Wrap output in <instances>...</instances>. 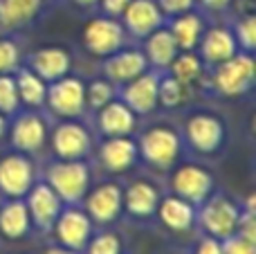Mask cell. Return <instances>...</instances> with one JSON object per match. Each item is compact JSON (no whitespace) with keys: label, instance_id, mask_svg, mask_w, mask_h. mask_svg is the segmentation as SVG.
<instances>
[{"label":"cell","instance_id":"cell-5","mask_svg":"<svg viewBox=\"0 0 256 254\" xmlns=\"http://www.w3.org/2000/svg\"><path fill=\"white\" fill-rule=\"evenodd\" d=\"M178 135L166 128H153L144 135L142 140V151H144L146 160L153 162L155 166H168L178 156Z\"/></svg>","mask_w":256,"mask_h":254},{"label":"cell","instance_id":"cell-1","mask_svg":"<svg viewBox=\"0 0 256 254\" xmlns=\"http://www.w3.org/2000/svg\"><path fill=\"white\" fill-rule=\"evenodd\" d=\"M50 187L68 202L79 200L88 187V169L79 162H63L50 169Z\"/></svg>","mask_w":256,"mask_h":254},{"label":"cell","instance_id":"cell-33","mask_svg":"<svg viewBox=\"0 0 256 254\" xmlns=\"http://www.w3.org/2000/svg\"><path fill=\"white\" fill-rule=\"evenodd\" d=\"M88 254H120V238L115 234H102L90 243Z\"/></svg>","mask_w":256,"mask_h":254},{"label":"cell","instance_id":"cell-8","mask_svg":"<svg viewBox=\"0 0 256 254\" xmlns=\"http://www.w3.org/2000/svg\"><path fill=\"white\" fill-rule=\"evenodd\" d=\"M32 187V164L20 156L0 162V189L9 196H20Z\"/></svg>","mask_w":256,"mask_h":254},{"label":"cell","instance_id":"cell-28","mask_svg":"<svg viewBox=\"0 0 256 254\" xmlns=\"http://www.w3.org/2000/svg\"><path fill=\"white\" fill-rule=\"evenodd\" d=\"M16 90H18V97H22L25 104H40L45 99V86L40 81V76L32 74V72H20L16 81Z\"/></svg>","mask_w":256,"mask_h":254},{"label":"cell","instance_id":"cell-24","mask_svg":"<svg viewBox=\"0 0 256 254\" xmlns=\"http://www.w3.org/2000/svg\"><path fill=\"white\" fill-rule=\"evenodd\" d=\"M160 216L171 230H186L194 220V210L182 198H166L160 207Z\"/></svg>","mask_w":256,"mask_h":254},{"label":"cell","instance_id":"cell-20","mask_svg":"<svg viewBox=\"0 0 256 254\" xmlns=\"http://www.w3.org/2000/svg\"><path fill=\"white\" fill-rule=\"evenodd\" d=\"M40 0H0V25L14 30L20 27L38 12Z\"/></svg>","mask_w":256,"mask_h":254},{"label":"cell","instance_id":"cell-23","mask_svg":"<svg viewBox=\"0 0 256 254\" xmlns=\"http://www.w3.org/2000/svg\"><path fill=\"white\" fill-rule=\"evenodd\" d=\"M236 52V40L227 30H212L202 40V54L209 61H227Z\"/></svg>","mask_w":256,"mask_h":254},{"label":"cell","instance_id":"cell-35","mask_svg":"<svg viewBox=\"0 0 256 254\" xmlns=\"http://www.w3.org/2000/svg\"><path fill=\"white\" fill-rule=\"evenodd\" d=\"M225 248H222V254H256L254 241H248L243 236H236V238H225Z\"/></svg>","mask_w":256,"mask_h":254},{"label":"cell","instance_id":"cell-37","mask_svg":"<svg viewBox=\"0 0 256 254\" xmlns=\"http://www.w3.org/2000/svg\"><path fill=\"white\" fill-rule=\"evenodd\" d=\"M160 2L168 14H182L194 4V0H160Z\"/></svg>","mask_w":256,"mask_h":254},{"label":"cell","instance_id":"cell-43","mask_svg":"<svg viewBox=\"0 0 256 254\" xmlns=\"http://www.w3.org/2000/svg\"><path fill=\"white\" fill-rule=\"evenodd\" d=\"M4 133V120H2V115H0V135Z\"/></svg>","mask_w":256,"mask_h":254},{"label":"cell","instance_id":"cell-11","mask_svg":"<svg viewBox=\"0 0 256 254\" xmlns=\"http://www.w3.org/2000/svg\"><path fill=\"white\" fill-rule=\"evenodd\" d=\"M158 79L150 74L135 76L132 84L124 90L126 106L135 112H148L153 110V106L158 104Z\"/></svg>","mask_w":256,"mask_h":254},{"label":"cell","instance_id":"cell-34","mask_svg":"<svg viewBox=\"0 0 256 254\" xmlns=\"http://www.w3.org/2000/svg\"><path fill=\"white\" fill-rule=\"evenodd\" d=\"M236 32H238L240 43H243L248 50H254V45H256V20H254V16H248L245 20H240Z\"/></svg>","mask_w":256,"mask_h":254},{"label":"cell","instance_id":"cell-7","mask_svg":"<svg viewBox=\"0 0 256 254\" xmlns=\"http://www.w3.org/2000/svg\"><path fill=\"white\" fill-rule=\"evenodd\" d=\"M173 189L186 202H202L212 189V176L198 166H182L173 178Z\"/></svg>","mask_w":256,"mask_h":254},{"label":"cell","instance_id":"cell-2","mask_svg":"<svg viewBox=\"0 0 256 254\" xmlns=\"http://www.w3.org/2000/svg\"><path fill=\"white\" fill-rule=\"evenodd\" d=\"M254 79V61L250 56H230L216 72V88L227 97L243 94Z\"/></svg>","mask_w":256,"mask_h":254},{"label":"cell","instance_id":"cell-18","mask_svg":"<svg viewBox=\"0 0 256 254\" xmlns=\"http://www.w3.org/2000/svg\"><path fill=\"white\" fill-rule=\"evenodd\" d=\"M146 68V58L140 52H124L117 56L108 58L106 72L110 79L115 81H132L135 76H140Z\"/></svg>","mask_w":256,"mask_h":254},{"label":"cell","instance_id":"cell-16","mask_svg":"<svg viewBox=\"0 0 256 254\" xmlns=\"http://www.w3.org/2000/svg\"><path fill=\"white\" fill-rule=\"evenodd\" d=\"M32 66L38 72L36 76H40V79H45V81H56V79H61L68 72V68H70V56H68L66 50L48 48V50H40V52L34 54Z\"/></svg>","mask_w":256,"mask_h":254},{"label":"cell","instance_id":"cell-26","mask_svg":"<svg viewBox=\"0 0 256 254\" xmlns=\"http://www.w3.org/2000/svg\"><path fill=\"white\" fill-rule=\"evenodd\" d=\"M146 50H148V56L155 66H168L176 58L178 45L171 32H155V34H150Z\"/></svg>","mask_w":256,"mask_h":254},{"label":"cell","instance_id":"cell-31","mask_svg":"<svg viewBox=\"0 0 256 254\" xmlns=\"http://www.w3.org/2000/svg\"><path fill=\"white\" fill-rule=\"evenodd\" d=\"M158 99L164 106H178L182 102V84L173 76V79H164L162 86H158Z\"/></svg>","mask_w":256,"mask_h":254},{"label":"cell","instance_id":"cell-29","mask_svg":"<svg viewBox=\"0 0 256 254\" xmlns=\"http://www.w3.org/2000/svg\"><path fill=\"white\" fill-rule=\"evenodd\" d=\"M200 72V61L194 56V54H184V56H178L173 61V74L180 84H186V81H194Z\"/></svg>","mask_w":256,"mask_h":254},{"label":"cell","instance_id":"cell-36","mask_svg":"<svg viewBox=\"0 0 256 254\" xmlns=\"http://www.w3.org/2000/svg\"><path fill=\"white\" fill-rule=\"evenodd\" d=\"M18 61V52L16 45L9 43V40H0V72H7L16 66Z\"/></svg>","mask_w":256,"mask_h":254},{"label":"cell","instance_id":"cell-32","mask_svg":"<svg viewBox=\"0 0 256 254\" xmlns=\"http://www.w3.org/2000/svg\"><path fill=\"white\" fill-rule=\"evenodd\" d=\"M88 102H90V106H94V108H104L106 104H110V99H112V88L108 84H104V81H94L92 86L88 88Z\"/></svg>","mask_w":256,"mask_h":254},{"label":"cell","instance_id":"cell-14","mask_svg":"<svg viewBox=\"0 0 256 254\" xmlns=\"http://www.w3.org/2000/svg\"><path fill=\"white\" fill-rule=\"evenodd\" d=\"M120 207H122V192L115 184H102V187L90 194V198H88V212L99 223L112 220L120 214Z\"/></svg>","mask_w":256,"mask_h":254},{"label":"cell","instance_id":"cell-38","mask_svg":"<svg viewBox=\"0 0 256 254\" xmlns=\"http://www.w3.org/2000/svg\"><path fill=\"white\" fill-rule=\"evenodd\" d=\"M196 254H222V248L216 238H204V241L198 246V252Z\"/></svg>","mask_w":256,"mask_h":254},{"label":"cell","instance_id":"cell-41","mask_svg":"<svg viewBox=\"0 0 256 254\" xmlns=\"http://www.w3.org/2000/svg\"><path fill=\"white\" fill-rule=\"evenodd\" d=\"M45 254H74L72 250H61V248H52V250H48Z\"/></svg>","mask_w":256,"mask_h":254},{"label":"cell","instance_id":"cell-21","mask_svg":"<svg viewBox=\"0 0 256 254\" xmlns=\"http://www.w3.org/2000/svg\"><path fill=\"white\" fill-rule=\"evenodd\" d=\"M30 228V212L22 202H9L0 212V232L9 238H20Z\"/></svg>","mask_w":256,"mask_h":254},{"label":"cell","instance_id":"cell-22","mask_svg":"<svg viewBox=\"0 0 256 254\" xmlns=\"http://www.w3.org/2000/svg\"><path fill=\"white\" fill-rule=\"evenodd\" d=\"M45 140V126L38 117H22L14 126V144L22 151H34Z\"/></svg>","mask_w":256,"mask_h":254},{"label":"cell","instance_id":"cell-40","mask_svg":"<svg viewBox=\"0 0 256 254\" xmlns=\"http://www.w3.org/2000/svg\"><path fill=\"white\" fill-rule=\"evenodd\" d=\"M204 4H207L209 9H222V7H227L230 4V0H202Z\"/></svg>","mask_w":256,"mask_h":254},{"label":"cell","instance_id":"cell-25","mask_svg":"<svg viewBox=\"0 0 256 254\" xmlns=\"http://www.w3.org/2000/svg\"><path fill=\"white\" fill-rule=\"evenodd\" d=\"M155 205H158V192L146 182H137L128 189L126 194V207L130 214L137 216H148L153 214Z\"/></svg>","mask_w":256,"mask_h":254},{"label":"cell","instance_id":"cell-9","mask_svg":"<svg viewBox=\"0 0 256 254\" xmlns=\"http://www.w3.org/2000/svg\"><path fill=\"white\" fill-rule=\"evenodd\" d=\"M189 130V140L198 151L202 153H214L222 140V126L216 117L212 115H198L189 122L186 126Z\"/></svg>","mask_w":256,"mask_h":254},{"label":"cell","instance_id":"cell-42","mask_svg":"<svg viewBox=\"0 0 256 254\" xmlns=\"http://www.w3.org/2000/svg\"><path fill=\"white\" fill-rule=\"evenodd\" d=\"M76 4H81V7H90V4H94L97 0H74Z\"/></svg>","mask_w":256,"mask_h":254},{"label":"cell","instance_id":"cell-27","mask_svg":"<svg viewBox=\"0 0 256 254\" xmlns=\"http://www.w3.org/2000/svg\"><path fill=\"white\" fill-rule=\"evenodd\" d=\"M200 32H202V22L198 16H182L180 20H176L173 25V38H176L178 48L191 50L200 38Z\"/></svg>","mask_w":256,"mask_h":254},{"label":"cell","instance_id":"cell-6","mask_svg":"<svg viewBox=\"0 0 256 254\" xmlns=\"http://www.w3.org/2000/svg\"><path fill=\"white\" fill-rule=\"evenodd\" d=\"M86 102V88L76 79H56V84L50 90V104L58 115H79Z\"/></svg>","mask_w":256,"mask_h":254},{"label":"cell","instance_id":"cell-10","mask_svg":"<svg viewBox=\"0 0 256 254\" xmlns=\"http://www.w3.org/2000/svg\"><path fill=\"white\" fill-rule=\"evenodd\" d=\"M58 241L70 250H81L90 236V220L81 212H66L56 223Z\"/></svg>","mask_w":256,"mask_h":254},{"label":"cell","instance_id":"cell-30","mask_svg":"<svg viewBox=\"0 0 256 254\" xmlns=\"http://www.w3.org/2000/svg\"><path fill=\"white\" fill-rule=\"evenodd\" d=\"M18 106V90L16 81L9 76H0V110L2 112H14Z\"/></svg>","mask_w":256,"mask_h":254},{"label":"cell","instance_id":"cell-13","mask_svg":"<svg viewBox=\"0 0 256 254\" xmlns=\"http://www.w3.org/2000/svg\"><path fill=\"white\" fill-rule=\"evenodd\" d=\"M124 16L130 32H135L140 36L150 34L160 25V20H162L160 9L150 0H132V2H128L124 9Z\"/></svg>","mask_w":256,"mask_h":254},{"label":"cell","instance_id":"cell-39","mask_svg":"<svg viewBox=\"0 0 256 254\" xmlns=\"http://www.w3.org/2000/svg\"><path fill=\"white\" fill-rule=\"evenodd\" d=\"M128 2H130V0H104V9H106L108 14H120L126 9Z\"/></svg>","mask_w":256,"mask_h":254},{"label":"cell","instance_id":"cell-12","mask_svg":"<svg viewBox=\"0 0 256 254\" xmlns=\"http://www.w3.org/2000/svg\"><path fill=\"white\" fill-rule=\"evenodd\" d=\"M88 133L76 124H63L54 133V151L61 158H81L88 153Z\"/></svg>","mask_w":256,"mask_h":254},{"label":"cell","instance_id":"cell-3","mask_svg":"<svg viewBox=\"0 0 256 254\" xmlns=\"http://www.w3.org/2000/svg\"><path fill=\"white\" fill-rule=\"evenodd\" d=\"M202 225L212 236L230 238L238 225V210L227 198H214L202 210Z\"/></svg>","mask_w":256,"mask_h":254},{"label":"cell","instance_id":"cell-19","mask_svg":"<svg viewBox=\"0 0 256 254\" xmlns=\"http://www.w3.org/2000/svg\"><path fill=\"white\" fill-rule=\"evenodd\" d=\"M102 160L110 171H126L135 160V144L124 138H112L102 146Z\"/></svg>","mask_w":256,"mask_h":254},{"label":"cell","instance_id":"cell-17","mask_svg":"<svg viewBox=\"0 0 256 254\" xmlns=\"http://www.w3.org/2000/svg\"><path fill=\"white\" fill-rule=\"evenodd\" d=\"M99 122H102L104 133L112 135V138H124L135 126V117L126 104H106Z\"/></svg>","mask_w":256,"mask_h":254},{"label":"cell","instance_id":"cell-15","mask_svg":"<svg viewBox=\"0 0 256 254\" xmlns=\"http://www.w3.org/2000/svg\"><path fill=\"white\" fill-rule=\"evenodd\" d=\"M58 207H61V200L54 194V189L50 184H40L32 192L30 196V212L34 216L36 225L40 228H48V225L54 223V218L58 216Z\"/></svg>","mask_w":256,"mask_h":254},{"label":"cell","instance_id":"cell-4","mask_svg":"<svg viewBox=\"0 0 256 254\" xmlns=\"http://www.w3.org/2000/svg\"><path fill=\"white\" fill-rule=\"evenodd\" d=\"M122 38H124L122 27L117 25L115 20H106V18L92 20L86 27V34H84L86 48L92 54H99V56L112 54L122 45Z\"/></svg>","mask_w":256,"mask_h":254}]
</instances>
